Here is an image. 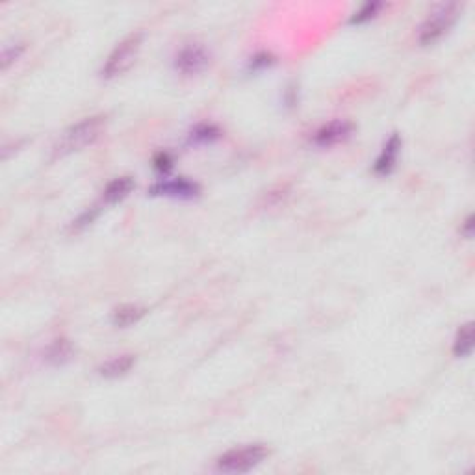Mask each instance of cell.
<instances>
[{"label": "cell", "instance_id": "6da1fadb", "mask_svg": "<svg viewBox=\"0 0 475 475\" xmlns=\"http://www.w3.org/2000/svg\"><path fill=\"white\" fill-rule=\"evenodd\" d=\"M104 128H106V116L85 117L73 127H69L52 147V160L63 158L69 154L78 153L87 145H93L103 136Z\"/></svg>", "mask_w": 475, "mask_h": 475}, {"label": "cell", "instance_id": "7a4b0ae2", "mask_svg": "<svg viewBox=\"0 0 475 475\" xmlns=\"http://www.w3.org/2000/svg\"><path fill=\"white\" fill-rule=\"evenodd\" d=\"M461 4L458 2H442L429 12L425 21L421 23L420 32H418V41L421 45H433L439 39L450 32V28L455 25V21L461 12Z\"/></svg>", "mask_w": 475, "mask_h": 475}, {"label": "cell", "instance_id": "3957f363", "mask_svg": "<svg viewBox=\"0 0 475 475\" xmlns=\"http://www.w3.org/2000/svg\"><path fill=\"white\" fill-rule=\"evenodd\" d=\"M141 43H143V34L141 32H134L127 36L123 41L116 45V49L112 50L110 56L104 61L103 69H101V76L106 80L117 78L128 71L134 65L136 58L140 54Z\"/></svg>", "mask_w": 475, "mask_h": 475}, {"label": "cell", "instance_id": "277c9868", "mask_svg": "<svg viewBox=\"0 0 475 475\" xmlns=\"http://www.w3.org/2000/svg\"><path fill=\"white\" fill-rule=\"evenodd\" d=\"M269 455V450L264 444H251L244 447H234L218 457L215 468L225 474H244L262 464Z\"/></svg>", "mask_w": 475, "mask_h": 475}, {"label": "cell", "instance_id": "5b68a950", "mask_svg": "<svg viewBox=\"0 0 475 475\" xmlns=\"http://www.w3.org/2000/svg\"><path fill=\"white\" fill-rule=\"evenodd\" d=\"M208 63H210V54L201 45H188L175 58V69L186 76L202 73L208 67Z\"/></svg>", "mask_w": 475, "mask_h": 475}, {"label": "cell", "instance_id": "8992f818", "mask_svg": "<svg viewBox=\"0 0 475 475\" xmlns=\"http://www.w3.org/2000/svg\"><path fill=\"white\" fill-rule=\"evenodd\" d=\"M353 123L344 121V119H336L327 125H323L321 128H317L314 134V143L317 147H332L338 145L341 141H346L349 136L353 134Z\"/></svg>", "mask_w": 475, "mask_h": 475}, {"label": "cell", "instance_id": "52a82bcc", "mask_svg": "<svg viewBox=\"0 0 475 475\" xmlns=\"http://www.w3.org/2000/svg\"><path fill=\"white\" fill-rule=\"evenodd\" d=\"M153 196H167V197H180V199H189L199 193V186L191 182L188 178H175V180H165V182L154 184L151 188Z\"/></svg>", "mask_w": 475, "mask_h": 475}, {"label": "cell", "instance_id": "ba28073f", "mask_svg": "<svg viewBox=\"0 0 475 475\" xmlns=\"http://www.w3.org/2000/svg\"><path fill=\"white\" fill-rule=\"evenodd\" d=\"M399 149H401V140H399V136L394 134L390 140L384 143L383 153L379 154L377 162H375V173L377 175H388L394 169Z\"/></svg>", "mask_w": 475, "mask_h": 475}, {"label": "cell", "instance_id": "9c48e42d", "mask_svg": "<svg viewBox=\"0 0 475 475\" xmlns=\"http://www.w3.org/2000/svg\"><path fill=\"white\" fill-rule=\"evenodd\" d=\"M134 362H136V359L132 357V355L114 357V359H110L108 362H104V364L98 368V373H101L103 377H108V379L121 377V375H125L127 372H130V368L134 366Z\"/></svg>", "mask_w": 475, "mask_h": 475}, {"label": "cell", "instance_id": "30bf717a", "mask_svg": "<svg viewBox=\"0 0 475 475\" xmlns=\"http://www.w3.org/2000/svg\"><path fill=\"white\" fill-rule=\"evenodd\" d=\"M132 188H134V182H132V178L130 177L114 178V180L106 186V189H104L103 201L106 202V204H114V202L123 201V199L132 191Z\"/></svg>", "mask_w": 475, "mask_h": 475}, {"label": "cell", "instance_id": "8fae6325", "mask_svg": "<svg viewBox=\"0 0 475 475\" xmlns=\"http://www.w3.org/2000/svg\"><path fill=\"white\" fill-rule=\"evenodd\" d=\"M472 349H474V323L468 321L457 330V336L453 341V353L458 359H464L472 353Z\"/></svg>", "mask_w": 475, "mask_h": 475}, {"label": "cell", "instance_id": "7c38bea8", "mask_svg": "<svg viewBox=\"0 0 475 475\" xmlns=\"http://www.w3.org/2000/svg\"><path fill=\"white\" fill-rule=\"evenodd\" d=\"M73 346H71L67 340L60 338V340L52 341L49 348H47L45 359H47V362H50V364L61 366L73 359Z\"/></svg>", "mask_w": 475, "mask_h": 475}, {"label": "cell", "instance_id": "4fadbf2b", "mask_svg": "<svg viewBox=\"0 0 475 475\" xmlns=\"http://www.w3.org/2000/svg\"><path fill=\"white\" fill-rule=\"evenodd\" d=\"M143 314H145V310L140 308V306L123 305L114 312L112 321H114V325H117V327H130V325H134L136 321H140Z\"/></svg>", "mask_w": 475, "mask_h": 475}, {"label": "cell", "instance_id": "5bb4252c", "mask_svg": "<svg viewBox=\"0 0 475 475\" xmlns=\"http://www.w3.org/2000/svg\"><path fill=\"white\" fill-rule=\"evenodd\" d=\"M383 8V4H379V2H368V4H364V6L360 8L359 12L355 13L353 17H351V23H357V25H360V23H366V21H370V19H373L375 15H377V12Z\"/></svg>", "mask_w": 475, "mask_h": 475}, {"label": "cell", "instance_id": "9a60e30c", "mask_svg": "<svg viewBox=\"0 0 475 475\" xmlns=\"http://www.w3.org/2000/svg\"><path fill=\"white\" fill-rule=\"evenodd\" d=\"M23 50H25L23 45H10V47H4V50H2V69L6 71L13 61H17L19 56L23 54Z\"/></svg>", "mask_w": 475, "mask_h": 475}, {"label": "cell", "instance_id": "2e32d148", "mask_svg": "<svg viewBox=\"0 0 475 475\" xmlns=\"http://www.w3.org/2000/svg\"><path fill=\"white\" fill-rule=\"evenodd\" d=\"M218 136H220L218 128L210 127V125H202V127L196 128V130L191 132V140L208 141V140H212V138H218Z\"/></svg>", "mask_w": 475, "mask_h": 475}, {"label": "cell", "instance_id": "e0dca14e", "mask_svg": "<svg viewBox=\"0 0 475 475\" xmlns=\"http://www.w3.org/2000/svg\"><path fill=\"white\" fill-rule=\"evenodd\" d=\"M472 229H474V218H472V215H468V218H466V221H464V226H463L464 236L472 237Z\"/></svg>", "mask_w": 475, "mask_h": 475}]
</instances>
